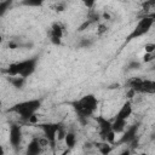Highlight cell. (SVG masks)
<instances>
[{"instance_id": "obj_27", "label": "cell", "mask_w": 155, "mask_h": 155, "mask_svg": "<svg viewBox=\"0 0 155 155\" xmlns=\"http://www.w3.org/2000/svg\"><path fill=\"white\" fill-rule=\"evenodd\" d=\"M0 155H5V149L2 145H0Z\"/></svg>"}, {"instance_id": "obj_2", "label": "cell", "mask_w": 155, "mask_h": 155, "mask_svg": "<svg viewBox=\"0 0 155 155\" xmlns=\"http://www.w3.org/2000/svg\"><path fill=\"white\" fill-rule=\"evenodd\" d=\"M36 64H38L36 58H28V59L10 64L5 71L7 74H10L11 76H21V78L25 79L35 71Z\"/></svg>"}, {"instance_id": "obj_14", "label": "cell", "mask_w": 155, "mask_h": 155, "mask_svg": "<svg viewBox=\"0 0 155 155\" xmlns=\"http://www.w3.org/2000/svg\"><path fill=\"white\" fill-rule=\"evenodd\" d=\"M64 142L67 144V147L69 149L74 148L75 147V143H76V136L74 132H67L65 133V137H64Z\"/></svg>"}, {"instance_id": "obj_3", "label": "cell", "mask_w": 155, "mask_h": 155, "mask_svg": "<svg viewBox=\"0 0 155 155\" xmlns=\"http://www.w3.org/2000/svg\"><path fill=\"white\" fill-rule=\"evenodd\" d=\"M40 105H41L40 99H29V101H23V102L15 104L13 107L10 108V111L19 115L21 120L28 121L30 116H33L39 110Z\"/></svg>"}, {"instance_id": "obj_13", "label": "cell", "mask_w": 155, "mask_h": 155, "mask_svg": "<svg viewBox=\"0 0 155 155\" xmlns=\"http://www.w3.org/2000/svg\"><path fill=\"white\" fill-rule=\"evenodd\" d=\"M127 125L126 120H121V119H115L114 122H111V131L115 133H121L125 131Z\"/></svg>"}, {"instance_id": "obj_19", "label": "cell", "mask_w": 155, "mask_h": 155, "mask_svg": "<svg viewBox=\"0 0 155 155\" xmlns=\"http://www.w3.org/2000/svg\"><path fill=\"white\" fill-rule=\"evenodd\" d=\"M65 133H67V132H65V131L63 130V127L61 126V128H59V130H58V132H57V139H58V140H62V139H64V137H65Z\"/></svg>"}, {"instance_id": "obj_8", "label": "cell", "mask_w": 155, "mask_h": 155, "mask_svg": "<svg viewBox=\"0 0 155 155\" xmlns=\"http://www.w3.org/2000/svg\"><path fill=\"white\" fill-rule=\"evenodd\" d=\"M96 121H97L98 127H99V136H101L102 140L104 142V138H105L107 133L109 131H111V122L109 120H107L105 117H103V116H96Z\"/></svg>"}, {"instance_id": "obj_25", "label": "cell", "mask_w": 155, "mask_h": 155, "mask_svg": "<svg viewBox=\"0 0 155 155\" xmlns=\"http://www.w3.org/2000/svg\"><path fill=\"white\" fill-rule=\"evenodd\" d=\"M24 4H25V5H38V6H39V5H41V2H40V1H36V2H33V1H25Z\"/></svg>"}, {"instance_id": "obj_23", "label": "cell", "mask_w": 155, "mask_h": 155, "mask_svg": "<svg viewBox=\"0 0 155 155\" xmlns=\"http://www.w3.org/2000/svg\"><path fill=\"white\" fill-rule=\"evenodd\" d=\"M91 44H92V41H91V40H88V39H82V41H81L80 46H82V47H87V46H90Z\"/></svg>"}, {"instance_id": "obj_11", "label": "cell", "mask_w": 155, "mask_h": 155, "mask_svg": "<svg viewBox=\"0 0 155 155\" xmlns=\"http://www.w3.org/2000/svg\"><path fill=\"white\" fill-rule=\"evenodd\" d=\"M137 130H138V126L137 125H133L132 127L127 128L126 130V133L122 136V138L120 139V143H130V142H133L136 139V133H137Z\"/></svg>"}, {"instance_id": "obj_10", "label": "cell", "mask_w": 155, "mask_h": 155, "mask_svg": "<svg viewBox=\"0 0 155 155\" xmlns=\"http://www.w3.org/2000/svg\"><path fill=\"white\" fill-rule=\"evenodd\" d=\"M41 150H42V147L39 142V138H33L27 147L25 155H40Z\"/></svg>"}, {"instance_id": "obj_1", "label": "cell", "mask_w": 155, "mask_h": 155, "mask_svg": "<svg viewBox=\"0 0 155 155\" xmlns=\"http://www.w3.org/2000/svg\"><path fill=\"white\" fill-rule=\"evenodd\" d=\"M71 107L80 116V119H87L92 116L98 107V99L93 94H86L80 99H76L71 103Z\"/></svg>"}, {"instance_id": "obj_29", "label": "cell", "mask_w": 155, "mask_h": 155, "mask_svg": "<svg viewBox=\"0 0 155 155\" xmlns=\"http://www.w3.org/2000/svg\"><path fill=\"white\" fill-rule=\"evenodd\" d=\"M2 109V102H1V99H0V110Z\"/></svg>"}, {"instance_id": "obj_30", "label": "cell", "mask_w": 155, "mask_h": 155, "mask_svg": "<svg viewBox=\"0 0 155 155\" xmlns=\"http://www.w3.org/2000/svg\"><path fill=\"white\" fill-rule=\"evenodd\" d=\"M1 42H2V35L0 34V44H1Z\"/></svg>"}, {"instance_id": "obj_20", "label": "cell", "mask_w": 155, "mask_h": 155, "mask_svg": "<svg viewBox=\"0 0 155 155\" xmlns=\"http://www.w3.org/2000/svg\"><path fill=\"white\" fill-rule=\"evenodd\" d=\"M153 59H154V53H145L143 56V62L144 63H148V62H150Z\"/></svg>"}, {"instance_id": "obj_31", "label": "cell", "mask_w": 155, "mask_h": 155, "mask_svg": "<svg viewBox=\"0 0 155 155\" xmlns=\"http://www.w3.org/2000/svg\"><path fill=\"white\" fill-rule=\"evenodd\" d=\"M139 155H149V154H147V153H140Z\"/></svg>"}, {"instance_id": "obj_6", "label": "cell", "mask_w": 155, "mask_h": 155, "mask_svg": "<svg viewBox=\"0 0 155 155\" xmlns=\"http://www.w3.org/2000/svg\"><path fill=\"white\" fill-rule=\"evenodd\" d=\"M63 33H64V25L61 22L52 23V25L50 27V40H51V42H53L54 45H59L61 39L63 38Z\"/></svg>"}, {"instance_id": "obj_7", "label": "cell", "mask_w": 155, "mask_h": 155, "mask_svg": "<svg viewBox=\"0 0 155 155\" xmlns=\"http://www.w3.org/2000/svg\"><path fill=\"white\" fill-rule=\"evenodd\" d=\"M8 138H10V143L11 145L17 149L21 144V140H22V130H21V126L18 125H12L10 127V133H8Z\"/></svg>"}, {"instance_id": "obj_18", "label": "cell", "mask_w": 155, "mask_h": 155, "mask_svg": "<svg viewBox=\"0 0 155 155\" xmlns=\"http://www.w3.org/2000/svg\"><path fill=\"white\" fill-rule=\"evenodd\" d=\"M154 51H155V44L150 42L145 45V53H154Z\"/></svg>"}, {"instance_id": "obj_17", "label": "cell", "mask_w": 155, "mask_h": 155, "mask_svg": "<svg viewBox=\"0 0 155 155\" xmlns=\"http://www.w3.org/2000/svg\"><path fill=\"white\" fill-rule=\"evenodd\" d=\"M11 4H12V1H1L0 2V17L1 16H4L6 12H7V10L10 8V6H11Z\"/></svg>"}, {"instance_id": "obj_22", "label": "cell", "mask_w": 155, "mask_h": 155, "mask_svg": "<svg viewBox=\"0 0 155 155\" xmlns=\"http://www.w3.org/2000/svg\"><path fill=\"white\" fill-rule=\"evenodd\" d=\"M128 68L130 69H139L140 68V63L139 62H132V63H130Z\"/></svg>"}, {"instance_id": "obj_15", "label": "cell", "mask_w": 155, "mask_h": 155, "mask_svg": "<svg viewBox=\"0 0 155 155\" xmlns=\"http://www.w3.org/2000/svg\"><path fill=\"white\" fill-rule=\"evenodd\" d=\"M8 81H10V84H11L13 87L21 88V87H23V85H24V82H25V79H23V78H21V76H11V78L8 79Z\"/></svg>"}, {"instance_id": "obj_4", "label": "cell", "mask_w": 155, "mask_h": 155, "mask_svg": "<svg viewBox=\"0 0 155 155\" xmlns=\"http://www.w3.org/2000/svg\"><path fill=\"white\" fill-rule=\"evenodd\" d=\"M153 24H154V18H153V17H145V16H144L143 18L139 19V22L137 23L136 28H134V29L132 30V33L128 35L127 41H130V40H132V39H136V38H139V36L147 34V33L151 29Z\"/></svg>"}, {"instance_id": "obj_26", "label": "cell", "mask_w": 155, "mask_h": 155, "mask_svg": "<svg viewBox=\"0 0 155 155\" xmlns=\"http://www.w3.org/2000/svg\"><path fill=\"white\" fill-rule=\"evenodd\" d=\"M120 155H131V151H130V149H126V150H124Z\"/></svg>"}, {"instance_id": "obj_21", "label": "cell", "mask_w": 155, "mask_h": 155, "mask_svg": "<svg viewBox=\"0 0 155 155\" xmlns=\"http://www.w3.org/2000/svg\"><path fill=\"white\" fill-rule=\"evenodd\" d=\"M105 31H107V25H104V24H99V25H98L97 34H98V35H102V34L105 33Z\"/></svg>"}, {"instance_id": "obj_5", "label": "cell", "mask_w": 155, "mask_h": 155, "mask_svg": "<svg viewBox=\"0 0 155 155\" xmlns=\"http://www.w3.org/2000/svg\"><path fill=\"white\" fill-rule=\"evenodd\" d=\"M39 126L42 130L45 138L47 139L48 144H51L53 147L56 140H57V132L61 128V125L59 124H41Z\"/></svg>"}, {"instance_id": "obj_9", "label": "cell", "mask_w": 155, "mask_h": 155, "mask_svg": "<svg viewBox=\"0 0 155 155\" xmlns=\"http://www.w3.org/2000/svg\"><path fill=\"white\" fill-rule=\"evenodd\" d=\"M132 111H133V109H132V103H131L130 101H127V102H125V103L122 104V107H121V108H120V110L117 111V114H116L115 119L127 120V119L131 116Z\"/></svg>"}, {"instance_id": "obj_12", "label": "cell", "mask_w": 155, "mask_h": 155, "mask_svg": "<svg viewBox=\"0 0 155 155\" xmlns=\"http://www.w3.org/2000/svg\"><path fill=\"white\" fill-rule=\"evenodd\" d=\"M139 92L140 93H154L155 92V82L153 80H148V79L144 80L143 79Z\"/></svg>"}, {"instance_id": "obj_24", "label": "cell", "mask_w": 155, "mask_h": 155, "mask_svg": "<svg viewBox=\"0 0 155 155\" xmlns=\"http://www.w3.org/2000/svg\"><path fill=\"white\" fill-rule=\"evenodd\" d=\"M28 122H30V124H35V122H38V117H36V115L34 114L33 116H30V119L28 120Z\"/></svg>"}, {"instance_id": "obj_28", "label": "cell", "mask_w": 155, "mask_h": 155, "mask_svg": "<svg viewBox=\"0 0 155 155\" xmlns=\"http://www.w3.org/2000/svg\"><path fill=\"white\" fill-rule=\"evenodd\" d=\"M94 5V2H85V6H87V7H92Z\"/></svg>"}, {"instance_id": "obj_16", "label": "cell", "mask_w": 155, "mask_h": 155, "mask_svg": "<svg viewBox=\"0 0 155 155\" xmlns=\"http://www.w3.org/2000/svg\"><path fill=\"white\" fill-rule=\"evenodd\" d=\"M96 147L98 148V150L101 151L102 155H109L110 151H111V145L108 144V143H105V142H103V143H97Z\"/></svg>"}]
</instances>
